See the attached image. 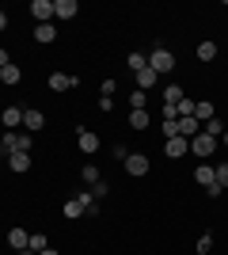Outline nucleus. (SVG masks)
I'll return each instance as SVG.
<instances>
[{
	"label": "nucleus",
	"mask_w": 228,
	"mask_h": 255,
	"mask_svg": "<svg viewBox=\"0 0 228 255\" xmlns=\"http://www.w3.org/2000/svg\"><path fill=\"white\" fill-rule=\"evenodd\" d=\"M4 156L11 152H31V133H19V129H4V141H0Z\"/></svg>",
	"instance_id": "nucleus-1"
},
{
	"label": "nucleus",
	"mask_w": 228,
	"mask_h": 255,
	"mask_svg": "<svg viewBox=\"0 0 228 255\" xmlns=\"http://www.w3.org/2000/svg\"><path fill=\"white\" fill-rule=\"evenodd\" d=\"M149 69H156V73H171V69H175V53L163 50V46H156V50L149 53Z\"/></svg>",
	"instance_id": "nucleus-2"
},
{
	"label": "nucleus",
	"mask_w": 228,
	"mask_h": 255,
	"mask_svg": "<svg viewBox=\"0 0 228 255\" xmlns=\"http://www.w3.org/2000/svg\"><path fill=\"white\" fill-rule=\"evenodd\" d=\"M213 149H217V137H213V133H206V129H202V133H198L194 141H190V152H194V156H213Z\"/></svg>",
	"instance_id": "nucleus-3"
},
{
	"label": "nucleus",
	"mask_w": 228,
	"mask_h": 255,
	"mask_svg": "<svg viewBox=\"0 0 228 255\" xmlns=\"http://www.w3.org/2000/svg\"><path fill=\"white\" fill-rule=\"evenodd\" d=\"M31 15H34V23H50V19H57L54 0H34V4H31Z\"/></svg>",
	"instance_id": "nucleus-4"
},
{
	"label": "nucleus",
	"mask_w": 228,
	"mask_h": 255,
	"mask_svg": "<svg viewBox=\"0 0 228 255\" xmlns=\"http://www.w3.org/2000/svg\"><path fill=\"white\" fill-rule=\"evenodd\" d=\"M149 156H145V152H130V156H126V171H130V175H149Z\"/></svg>",
	"instance_id": "nucleus-5"
},
{
	"label": "nucleus",
	"mask_w": 228,
	"mask_h": 255,
	"mask_svg": "<svg viewBox=\"0 0 228 255\" xmlns=\"http://www.w3.org/2000/svg\"><path fill=\"white\" fill-rule=\"evenodd\" d=\"M23 107H4V115H0V122H4V129H19L23 126Z\"/></svg>",
	"instance_id": "nucleus-6"
},
{
	"label": "nucleus",
	"mask_w": 228,
	"mask_h": 255,
	"mask_svg": "<svg viewBox=\"0 0 228 255\" xmlns=\"http://www.w3.org/2000/svg\"><path fill=\"white\" fill-rule=\"evenodd\" d=\"M80 137H76V145H80V152H99V133H91V129H76Z\"/></svg>",
	"instance_id": "nucleus-7"
},
{
	"label": "nucleus",
	"mask_w": 228,
	"mask_h": 255,
	"mask_svg": "<svg viewBox=\"0 0 228 255\" xmlns=\"http://www.w3.org/2000/svg\"><path fill=\"white\" fill-rule=\"evenodd\" d=\"M198 133H202V122H198L194 115H190V118H179V137H186V141H194Z\"/></svg>",
	"instance_id": "nucleus-8"
},
{
	"label": "nucleus",
	"mask_w": 228,
	"mask_h": 255,
	"mask_svg": "<svg viewBox=\"0 0 228 255\" xmlns=\"http://www.w3.org/2000/svg\"><path fill=\"white\" fill-rule=\"evenodd\" d=\"M8 244L15 248V252H27V248H31V233H27V229H8Z\"/></svg>",
	"instance_id": "nucleus-9"
},
{
	"label": "nucleus",
	"mask_w": 228,
	"mask_h": 255,
	"mask_svg": "<svg viewBox=\"0 0 228 255\" xmlns=\"http://www.w3.org/2000/svg\"><path fill=\"white\" fill-rule=\"evenodd\" d=\"M186 149H190V141H186V137H167V145H163V152H167L171 160L186 156Z\"/></svg>",
	"instance_id": "nucleus-10"
},
{
	"label": "nucleus",
	"mask_w": 228,
	"mask_h": 255,
	"mask_svg": "<svg viewBox=\"0 0 228 255\" xmlns=\"http://www.w3.org/2000/svg\"><path fill=\"white\" fill-rule=\"evenodd\" d=\"M80 80L76 76H69V73H50V88L54 92H69V88H76Z\"/></svg>",
	"instance_id": "nucleus-11"
},
{
	"label": "nucleus",
	"mask_w": 228,
	"mask_h": 255,
	"mask_svg": "<svg viewBox=\"0 0 228 255\" xmlns=\"http://www.w3.org/2000/svg\"><path fill=\"white\" fill-rule=\"evenodd\" d=\"M42 126H46V115H42V111H27V115H23V129H27V133H38Z\"/></svg>",
	"instance_id": "nucleus-12"
},
{
	"label": "nucleus",
	"mask_w": 228,
	"mask_h": 255,
	"mask_svg": "<svg viewBox=\"0 0 228 255\" xmlns=\"http://www.w3.org/2000/svg\"><path fill=\"white\" fill-rule=\"evenodd\" d=\"M54 11H57V19H73L76 11H80V4H76V0H54Z\"/></svg>",
	"instance_id": "nucleus-13"
},
{
	"label": "nucleus",
	"mask_w": 228,
	"mask_h": 255,
	"mask_svg": "<svg viewBox=\"0 0 228 255\" xmlns=\"http://www.w3.org/2000/svg\"><path fill=\"white\" fill-rule=\"evenodd\" d=\"M194 179L202 183V187H213V183H217V168H213V164H202V168H194Z\"/></svg>",
	"instance_id": "nucleus-14"
},
{
	"label": "nucleus",
	"mask_w": 228,
	"mask_h": 255,
	"mask_svg": "<svg viewBox=\"0 0 228 255\" xmlns=\"http://www.w3.org/2000/svg\"><path fill=\"white\" fill-rule=\"evenodd\" d=\"M133 76H137V88H141V92L156 88V80H160V73H156V69H141V73H133Z\"/></svg>",
	"instance_id": "nucleus-15"
},
{
	"label": "nucleus",
	"mask_w": 228,
	"mask_h": 255,
	"mask_svg": "<svg viewBox=\"0 0 228 255\" xmlns=\"http://www.w3.org/2000/svg\"><path fill=\"white\" fill-rule=\"evenodd\" d=\"M194 118L198 122H213V118H217V107L209 103V99H202V103L194 107Z\"/></svg>",
	"instance_id": "nucleus-16"
},
{
	"label": "nucleus",
	"mask_w": 228,
	"mask_h": 255,
	"mask_svg": "<svg viewBox=\"0 0 228 255\" xmlns=\"http://www.w3.org/2000/svg\"><path fill=\"white\" fill-rule=\"evenodd\" d=\"M8 168L23 175V171L31 168V152H11V156H8Z\"/></svg>",
	"instance_id": "nucleus-17"
},
{
	"label": "nucleus",
	"mask_w": 228,
	"mask_h": 255,
	"mask_svg": "<svg viewBox=\"0 0 228 255\" xmlns=\"http://www.w3.org/2000/svg\"><path fill=\"white\" fill-rule=\"evenodd\" d=\"M34 38H38V42H54L57 27H54V23H38V27H34Z\"/></svg>",
	"instance_id": "nucleus-18"
},
{
	"label": "nucleus",
	"mask_w": 228,
	"mask_h": 255,
	"mask_svg": "<svg viewBox=\"0 0 228 255\" xmlns=\"http://www.w3.org/2000/svg\"><path fill=\"white\" fill-rule=\"evenodd\" d=\"M61 213H65L69 221H73V217H80V213H87V206H84V202H80V198H76V194H73V198H69V202H65V210H61Z\"/></svg>",
	"instance_id": "nucleus-19"
},
{
	"label": "nucleus",
	"mask_w": 228,
	"mask_h": 255,
	"mask_svg": "<svg viewBox=\"0 0 228 255\" xmlns=\"http://www.w3.org/2000/svg\"><path fill=\"white\" fill-rule=\"evenodd\" d=\"M183 88H179V84H167V88H163V103H171V107H179V103H183Z\"/></svg>",
	"instance_id": "nucleus-20"
},
{
	"label": "nucleus",
	"mask_w": 228,
	"mask_h": 255,
	"mask_svg": "<svg viewBox=\"0 0 228 255\" xmlns=\"http://www.w3.org/2000/svg\"><path fill=\"white\" fill-rule=\"evenodd\" d=\"M149 111H130V129H149Z\"/></svg>",
	"instance_id": "nucleus-21"
},
{
	"label": "nucleus",
	"mask_w": 228,
	"mask_h": 255,
	"mask_svg": "<svg viewBox=\"0 0 228 255\" xmlns=\"http://www.w3.org/2000/svg\"><path fill=\"white\" fill-rule=\"evenodd\" d=\"M217 57V42H198V61H213Z\"/></svg>",
	"instance_id": "nucleus-22"
},
{
	"label": "nucleus",
	"mask_w": 228,
	"mask_h": 255,
	"mask_svg": "<svg viewBox=\"0 0 228 255\" xmlns=\"http://www.w3.org/2000/svg\"><path fill=\"white\" fill-rule=\"evenodd\" d=\"M19 69H15V65H4V69H0V80H4V84H19Z\"/></svg>",
	"instance_id": "nucleus-23"
},
{
	"label": "nucleus",
	"mask_w": 228,
	"mask_h": 255,
	"mask_svg": "<svg viewBox=\"0 0 228 255\" xmlns=\"http://www.w3.org/2000/svg\"><path fill=\"white\" fill-rule=\"evenodd\" d=\"M145 107H149V96H145L141 88H137V92L130 96V111H145Z\"/></svg>",
	"instance_id": "nucleus-24"
},
{
	"label": "nucleus",
	"mask_w": 228,
	"mask_h": 255,
	"mask_svg": "<svg viewBox=\"0 0 228 255\" xmlns=\"http://www.w3.org/2000/svg\"><path fill=\"white\" fill-rule=\"evenodd\" d=\"M130 69H133V73H141V69H149V57L133 50V53H130Z\"/></svg>",
	"instance_id": "nucleus-25"
},
{
	"label": "nucleus",
	"mask_w": 228,
	"mask_h": 255,
	"mask_svg": "<svg viewBox=\"0 0 228 255\" xmlns=\"http://www.w3.org/2000/svg\"><path fill=\"white\" fill-rule=\"evenodd\" d=\"M84 183H91V187H95V183H103V179H99V168H95V164H84Z\"/></svg>",
	"instance_id": "nucleus-26"
},
{
	"label": "nucleus",
	"mask_w": 228,
	"mask_h": 255,
	"mask_svg": "<svg viewBox=\"0 0 228 255\" xmlns=\"http://www.w3.org/2000/svg\"><path fill=\"white\" fill-rule=\"evenodd\" d=\"M46 248H50V244H46V236L42 233H31V252L38 255V252H46Z\"/></svg>",
	"instance_id": "nucleus-27"
},
{
	"label": "nucleus",
	"mask_w": 228,
	"mask_h": 255,
	"mask_svg": "<svg viewBox=\"0 0 228 255\" xmlns=\"http://www.w3.org/2000/svg\"><path fill=\"white\" fill-rule=\"evenodd\" d=\"M163 137H179V118H171V122H160Z\"/></svg>",
	"instance_id": "nucleus-28"
},
{
	"label": "nucleus",
	"mask_w": 228,
	"mask_h": 255,
	"mask_svg": "<svg viewBox=\"0 0 228 255\" xmlns=\"http://www.w3.org/2000/svg\"><path fill=\"white\" fill-rule=\"evenodd\" d=\"M206 133H213V137H225V126H221V118H213V122H206Z\"/></svg>",
	"instance_id": "nucleus-29"
},
{
	"label": "nucleus",
	"mask_w": 228,
	"mask_h": 255,
	"mask_svg": "<svg viewBox=\"0 0 228 255\" xmlns=\"http://www.w3.org/2000/svg\"><path fill=\"white\" fill-rule=\"evenodd\" d=\"M209 252H213V236H202V240H198V255H209Z\"/></svg>",
	"instance_id": "nucleus-30"
},
{
	"label": "nucleus",
	"mask_w": 228,
	"mask_h": 255,
	"mask_svg": "<svg viewBox=\"0 0 228 255\" xmlns=\"http://www.w3.org/2000/svg\"><path fill=\"white\" fill-rule=\"evenodd\" d=\"M217 183H221V187H228V164H217Z\"/></svg>",
	"instance_id": "nucleus-31"
},
{
	"label": "nucleus",
	"mask_w": 228,
	"mask_h": 255,
	"mask_svg": "<svg viewBox=\"0 0 228 255\" xmlns=\"http://www.w3.org/2000/svg\"><path fill=\"white\" fill-rule=\"evenodd\" d=\"M38 255H57V252H54V248H46V252H38Z\"/></svg>",
	"instance_id": "nucleus-32"
},
{
	"label": "nucleus",
	"mask_w": 228,
	"mask_h": 255,
	"mask_svg": "<svg viewBox=\"0 0 228 255\" xmlns=\"http://www.w3.org/2000/svg\"><path fill=\"white\" fill-rule=\"evenodd\" d=\"M221 141H225V149H228V129H225V137H221Z\"/></svg>",
	"instance_id": "nucleus-33"
}]
</instances>
